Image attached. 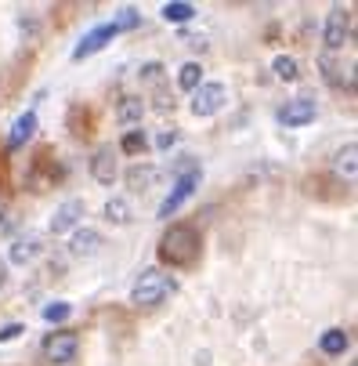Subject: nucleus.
Here are the masks:
<instances>
[{
	"label": "nucleus",
	"mask_w": 358,
	"mask_h": 366,
	"mask_svg": "<svg viewBox=\"0 0 358 366\" xmlns=\"http://www.w3.org/2000/svg\"><path fill=\"white\" fill-rule=\"evenodd\" d=\"M272 69H275V76H279V80H286V84H297V80H300V66H297V59H293V55H275Z\"/></svg>",
	"instance_id": "aec40b11"
},
{
	"label": "nucleus",
	"mask_w": 358,
	"mask_h": 366,
	"mask_svg": "<svg viewBox=\"0 0 358 366\" xmlns=\"http://www.w3.org/2000/svg\"><path fill=\"white\" fill-rule=\"evenodd\" d=\"M315 113H319L315 98L300 94V98H290L286 106L279 109V124H282V127H308V124L315 120Z\"/></svg>",
	"instance_id": "0eeeda50"
},
{
	"label": "nucleus",
	"mask_w": 358,
	"mask_h": 366,
	"mask_svg": "<svg viewBox=\"0 0 358 366\" xmlns=\"http://www.w3.org/2000/svg\"><path fill=\"white\" fill-rule=\"evenodd\" d=\"M91 178L98 185H113L120 178V160H116V145H98L91 156Z\"/></svg>",
	"instance_id": "423d86ee"
},
{
	"label": "nucleus",
	"mask_w": 358,
	"mask_h": 366,
	"mask_svg": "<svg viewBox=\"0 0 358 366\" xmlns=\"http://www.w3.org/2000/svg\"><path fill=\"white\" fill-rule=\"evenodd\" d=\"M228 102V87L225 84H218V80H207V84H199L195 91H192V113L195 117H214V113H221V106Z\"/></svg>",
	"instance_id": "20e7f679"
},
{
	"label": "nucleus",
	"mask_w": 358,
	"mask_h": 366,
	"mask_svg": "<svg viewBox=\"0 0 358 366\" xmlns=\"http://www.w3.org/2000/svg\"><path fill=\"white\" fill-rule=\"evenodd\" d=\"M322 76H326V84L337 87V91H351V87H354V66H351V62L344 66V62H337V59L326 55V59H322Z\"/></svg>",
	"instance_id": "9d476101"
},
{
	"label": "nucleus",
	"mask_w": 358,
	"mask_h": 366,
	"mask_svg": "<svg viewBox=\"0 0 358 366\" xmlns=\"http://www.w3.org/2000/svg\"><path fill=\"white\" fill-rule=\"evenodd\" d=\"M174 142H178V131H163V134L156 138V149H170Z\"/></svg>",
	"instance_id": "a878e982"
},
{
	"label": "nucleus",
	"mask_w": 358,
	"mask_h": 366,
	"mask_svg": "<svg viewBox=\"0 0 358 366\" xmlns=\"http://www.w3.org/2000/svg\"><path fill=\"white\" fill-rule=\"evenodd\" d=\"M22 334V323H11V327H4V330H0V341H15Z\"/></svg>",
	"instance_id": "bb28decb"
},
{
	"label": "nucleus",
	"mask_w": 358,
	"mask_h": 366,
	"mask_svg": "<svg viewBox=\"0 0 358 366\" xmlns=\"http://www.w3.org/2000/svg\"><path fill=\"white\" fill-rule=\"evenodd\" d=\"M199 250H203V239L192 225H170L160 239V257L167 261L170 269H188L199 261Z\"/></svg>",
	"instance_id": "f257e3e1"
},
{
	"label": "nucleus",
	"mask_w": 358,
	"mask_h": 366,
	"mask_svg": "<svg viewBox=\"0 0 358 366\" xmlns=\"http://www.w3.org/2000/svg\"><path fill=\"white\" fill-rule=\"evenodd\" d=\"M76 352H80V337L73 334V330H58V334H51L47 341H44V355H47V362H73L76 359Z\"/></svg>",
	"instance_id": "6e6552de"
},
{
	"label": "nucleus",
	"mask_w": 358,
	"mask_h": 366,
	"mask_svg": "<svg viewBox=\"0 0 358 366\" xmlns=\"http://www.w3.org/2000/svg\"><path fill=\"white\" fill-rule=\"evenodd\" d=\"M101 232L98 229H76L73 232V239H69V254L73 257H94L98 250H101Z\"/></svg>",
	"instance_id": "f8f14e48"
},
{
	"label": "nucleus",
	"mask_w": 358,
	"mask_h": 366,
	"mask_svg": "<svg viewBox=\"0 0 358 366\" xmlns=\"http://www.w3.org/2000/svg\"><path fill=\"white\" fill-rule=\"evenodd\" d=\"M106 218H109L113 225H131L134 211H131V203H127L123 196H113V199L106 203Z\"/></svg>",
	"instance_id": "6ab92c4d"
},
{
	"label": "nucleus",
	"mask_w": 358,
	"mask_h": 366,
	"mask_svg": "<svg viewBox=\"0 0 358 366\" xmlns=\"http://www.w3.org/2000/svg\"><path fill=\"white\" fill-rule=\"evenodd\" d=\"M33 131H36V113L29 109V113H22V117L15 120V127H11V134H8V149H22V145L33 138Z\"/></svg>",
	"instance_id": "2eb2a0df"
},
{
	"label": "nucleus",
	"mask_w": 358,
	"mask_h": 366,
	"mask_svg": "<svg viewBox=\"0 0 358 366\" xmlns=\"http://www.w3.org/2000/svg\"><path fill=\"white\" fill-rule=\"evenodd\" d=\"M113 36H120V29H116V22H101V26H94L91 33H83V40L73 47V62H83V59H91V55H98L101 47H106Z\"/></svg>",
	"instance_id": "39448f33"
},
{
	"label": "nucleus",
	"mask_w": 358,
	"mask_h": 366,
	"mask_svg": "<svg viewBox=\"0 0 358 366\" xmlns=\"http://www.w3.org/2000/svg\"><path fill=\"white\" fill-rule=\"evenodd\" d=\"M192 15H195V4H188V0H170V4H163L167 22H188Z\"/></svg>",
	"instance_id": "4be33fe9"
},
{
	"label": "nucleus",
	"mask_w": 358,
	"mask_h": 366,
	"mask_svg": "<svg viewBox=\"0 0 358 366\" xmlns=\"http://www.w3.org/2000/svg\"><path fill=\"white\" fill-rule=\"evenodd\" d=\"M199 84H203V66H199V62H185V66H181V73H178V87L192 94Z\"/></svg>",
	"instance_id": "412c9836"
},
{
	"label": "nucleus",
	"mask_w": 358,
	"mask_h": 366,
	"mask_svg": "<svg viewBox=\"0 0 358 366\" xmlns=\"http://www.w3.org/2000/svg\"><path fill=\"white\" fill-rule=\"evenodd\" d=\"M322 36H326V47H329V51H340V47L351 40V11H347V8H333L329 19H326Z\"/></svg>",
	"instance_id": "1a4fd4ad"
},
{
	"label": "nucleus",
	"mask_w": 358,
	"mask_h": 366,
	"mask_svg": "<svg viewBox=\"0 0 358 366\" xmlns=\"http://www.w3.org/2000/svg\"><path fill=\"white\" fill-rule=\"evenodd\" d=\"M152 182H160V167H152V164H134V167L127 171V185H131L134 192L152 189Z\"/></svg>",
	"instance_id": "dca6fc26"
},
{
	"label": "nucleus",
	"mask_w": 358,
	"mask_h": 366,
	"mask_svg": "<svg viewBox=\"0 0 358 366\" xmlns=\"http://www.w3.org/2000/svg\"><path fill=\"white\" fill-rule=\"evenodd\" d=\"M4 283H8V261L0 257V287H4Z\"/></svg>",
	"instance_id": "cd10ccee"
},
{
	"label": "nucleus",
	"mask_w": 358,
	"mask_h": 366,
	"mask_svg": "<svg viewBox=\"0 0 358 366\" xmlns=\"http://www.w3.org/2000/svg\"><path fill=\"white\" fill-rule=\"evenodd\" d=\"M113 22H116V29H120V33H123V29H134V26H138V22H141V15H138V11H134V8H120V15H116V19H113Z\"/></svg>",
	"instance_id": "393cba45"
},
{
	"label": "nucleus",
	"mask_w": 358,
	"mask_h": 366,
	"mask_svg": "<svg viewBox=\"0 0 358 366\" xmlns=\"http://www.w3.org/2000/svg\"><path fill=\"white\" fill-rule=\"evenodd\" d=\"M141 117H145V98H141V94H123V98H120V106H116V120H120L123 127L138 131Z\"/></svg>",
	"instance_id": "ddd939ff"
},
{
	"label": "nucleus",
	"mask_w": 358,
	"mask_h": 366,
	"mask_svg": "<svg viewBox=\"0 0 358 366\" xmlns=\"http://www.w3.org/2000/svg\"><path fill=\"white\" fill-rule=\"evenodd\" d=\"M174 290H178V280H174L170 272H163V269H145V272L138 276L134 290H131V301H134L138 308H156V305H163Z\"/></svg>",
	"instance_id": "f03ea898"
},
{
	"label": "nucleus",
	"mask_w": 358,
	"mask_h": 366,
	"mask_svg": "<svg viewBox=\"0 0 358 366\" xmlns=\"http://www.w3.org/2000/svg\"><path fill=\"white\" fill-rule=\"evenodd\" d=\"M36 254H40V239L36 236H19L11 243V261L15 265H26V261H33Z\"/></svg>",
	"instance_id": "f3484780"
},
{
	"label": "nucleus",
	"mask_w": 358,
	"mask_h": 366,
	"mask_svg": "<svg viewBox=\"0 0 358 366\" xmlns=\"http://www.w3.org/2000/svg\"><path fill=\"white\" fill-rule=\"evenodd\" d=\"M80 214H83V199H66L58 211L51 214V232H55V236L69 232V229L80 222Z\"/></svg>",
	"instance_id": "9b49d317"
},
{
	"label": "nucleus",
	"mask_w": 358,
	"mask_h": 366,
	"mask_svg": "<svg viewBox=\"0 0 358 366\" xmlns=\"http://www.w3.org/2000/svg\"><path fill=\"white\" fill-rule=\"evenodd\" d=\"M195 185H199V167L195 164H188L178 178H174V189L167 192V199L160 203V218H170V214H178L181 211V203L195 192Z\"/></svg>",
	"instance_id": "7ed1b4c3"
},
{
	"label": "nucleus",
	"mask_w": 358,
	"mask_h": 366,
	"mask_svg": "<svg viewBox=\"0 0 358 366\" xmlns=\"http://www.w3.org/2000/svg\"><path fill=\"white\" fill-rule=\"evenodd\" d=\"M69 316H73V305H66V301H55V305L44 308V320L47 323H66Z\"/></svg>",
	"instance_id": "5701e85b"
},
{
	"label": "nucleus",
	"mask_w": 358,
	"mask_h": 366,
	"mask_svg": "<svg viewBox=\"0 0 358 366\" xmlns=\"http://www.w3.org/2000/svg\"><path fill=\"white\" fill-rule=\"evenodd\" d=\"M358 145L354 142H347L344 149H337V156H333V174L337 178H344V182H354V171H358Z\"/></svg>",
	"instance_id": "4468645a"
},
{
	"label": "nucleus",
	"mask_w": 358,
	"mask_h": 366,
	"mask_svg": "<svg viewBox=\"0 0 358 366\" xmlns=\"http://www.w3.org/2000/svg\"><path fill=\"white\" fill-rule=\"evenodd\" d=\"M141 149H145V134H141V131H127V134L120 138V145H116V152H131V156L141 152Z\"/></svg>",
	"instance_id": "b1692460"
},
{
	"label": "nucleus",
	"mask_w": 358,
	"mask_h": 366,
	"mask_svg": "<svg viewBox=\"0 0 358 366\" xmlns=\"http://www.w3.org/2000/svg\"><path fill=\"white\" fill-rule=\"evenodd\" d=\"M347 345H351V337H347V330H326L322 337H319V348L326 352V355H344L347 352Z\"/></svg>",
	"instance_id": "a211bd4d"
}]
</instances>
